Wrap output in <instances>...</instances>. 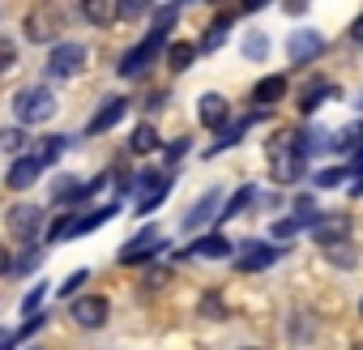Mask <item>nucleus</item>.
<instances>
[{
  "label": "nucleus",
  "mask_w": 363,
  "mask_h": 350,
  "mask_svg": "<svg viewBox=\"0 0 363 350\" xmlns=\"http://www.w3.org/2000/svg\"><path fill=\"white\" fill-rule=\"evenodd\" d=\"M13 115L22 124H48L56 115V94L48 86H26L13 94Z\"/></svg>",
  "instance_id": "obj_1"
},
{
  "label": "nucleus",
  "mask_w": 363,
  "mask_h": 350,
  "mask_svg": "<svg viewBox=\"0 0 363 350\" xmlns=\"http://www.w3.org/2000/svg\"><path fill=\"white\" fill-rule=\"evenodd\" d=\"M167 188H171V180H167L162 171H141L137 184H133V193H137V214H154V210L162 205Z\"/></svg>",
  "instance_id": "obj_2"
},
{
  "label": "nucleus",
  "mask_w": 363,
  "mask_h": 350,
  "mask_svg": "<svg viewBox=\"0 0 363 350\" xmlns=\"http://www.w3.org/2000/svg\"><path fill=\"white\" fill-rule=\"evenodd\" d=\"M5 222H9L13 239L35 244V239H39V231H43V222H48V210H43V205H13Z\"/></svg>",
  "instance_id": "obj_3"
},
{
  "label": "nucleus",
  "mask_w": 363,
  "mask_h": 350,
  "mask_svg": "<svg viewBox=\"0 0 363 350\" xmlns=\"http://www.w3.org/2000/svg\"><path fill=\"white\" fill-rule=\"evenodd\" d=\"M86 69V47L82 43H56L52 56H48V73L52 77H73Z\"/></svg>",
  "instance_id": "obj_4"
},
{
  "label": "nucleus",
  "mask_w": 363,
  "mask_h": 350,
  "mask_svg": "<svg viewBox=\"0 0 363 350\" xmlns=\"http://www.w3.org/2000/svg\"><path fill=\"white\" fill-rule=\"evenodd\" d=\"M162 43H167V35L150 30V35H145V43H137V47H133V52L120 60V73H124V77H137V73H141V69H145V64H150V60L162 52Z\"/></svg>",
  "instance_id": "obj_5"
},
{
  "label": "nucleus",
  "mask_w": 363,
  "mask_h": 350,
  "mask_svg": "<svg viewBox=\"0 0 363 350\" xmlns=\"http://www.w3.org/2000/svg\"><path fill=\"white\" fill-rule=\"evenodd\" d=\"M308 231H312V239H316L320 248H333V244H342V239L350 235V218H346V214H320Z\"/></svg>",
  "instance_id": "obj_6"
},
{
  "label": "nucleus",
  "mask_w": 363,
  "mask_h": 350,
  "mask_svg": "<svg viewBox=\"0 0 363 350\" xmlns=\"http://www.w3.org/2000/svg\"><path fill=\"white\" fill-rule=\"evenodd\" d=\"M69 312H73V320H77L82 329H99V324H107V312H111V307H107L103 295H86V299H73Z\"/></svg>",
  "instance_id": "obj_7"
},
{
  "label": "nucleus",
  "mask_w": 363,
  "mask_h": 350,
  "mask_svg": "<svg viewBox=\"0 0 363 350\" xmlns=\"http://www.w3.org/2000/svg\"><path fill=\"white\" fill-rule=\"evenodd\" d=\"M325 52V39L316 35V30H295L291 39H286V56L295 60V64H303V60H312V56H320Z\"/></svg>",
  "instance_id": "obj_8"
},
{
  "label": "nucleus",
  "mask_w": 363,
  "mask_h": 350,
  "mask_svg": "<svg viewBox=\"0 0 363 350\" xmlns=\"http://www.w3.org/2000/svg\"><path fill=\"white\" fill-rule=\"evenodd\" d=\"M158 248H162V235H158L154 227H145V231H141V235H137V239L120 252V261H124V265H137V261H150Z\"/></svg>",
  "instance_id": "obj_9"
},
{
  "label": "nucleus",
  "mask_w": 363,
  "mask_h": 350,
  "mask_svg": "<svg viewBox=\"0 0 363 350\" xmlns=\"http://www.w3.org/2000/svg\"><path fill=\"white\" fill-rule=\"evenodd\" d=\"M39 175H43V166H39L30 154H22V158L9 166V175H5V180H9V188H13V193H26L30 184H39Z\"/></svg>",
  "instance_id": "obj_10"
},
{
  "label": "nucleus",
  "mask_w": 363,
  "mask_h": 350,
  "mask_svg": "<svg viewBox=\"0 0 363 350\" xmlns=\"http://www.w3.org/2000/svg\"><path fill=\"white\" fill-rule=\"evenodd\" d=\"M303 154H299V145H286L282 154H274V180H282V184H291V180H299L303 175Z\"/></svg>",
  "instance_id": "obj_11"
},
{
  "label": "nucleus",
  "mask_w": 363,
  "mask_h": 350,
  "mask_svg": "<svg viewBox=\"0 0 363 350\" xmlns=\"http://www.w3.org/2000/svg\"><path fill=\"white\" fill-rule=\"evenodd\" d=\"M26 30H30L35 43H52V39L60 35V9H39V13H30Z\"/></svg>",
  "instance_id": "obj_12"
},
{
  "label": "nucleus",
  "mask_w": 363,
  "mask_h": 350,
  "mask_svg": "<svg viewBox=\"0 0 363 350\" xmlns=\"http://www.w3.org/2000/svg\"><path fill=\"white\" fill-rule=\"evenodd\" d=\"M124 107H128L124 98H107V103L99 107V115H94V120L86 124V137H99V132H107L111 124H120V115H124Z\"/></svg>",
  "instance_id": "obj_13"
},
{
  "label": "nucleus",
  "mask_w": 363,
  "mask_h": 350,
  "mask_svg": "<svg viewBox=\"0 0 363 350\" xmlns=\"http://www.w3.org/2000/svg\"><path fill=\"white\" fill-rule=\"evenodd\" d=\"M282 94H286V77H261L257 86H252V103L257 107H274V103H282Z\"/></svg>",
  "instance_id": "obj_14"
},
{
  "label": "nucleus",
  "mask_w": 363,
  "mask_h": 350,
  "mask_svg": "<svg viewBox=\"0 0 363 350\" xmlns=\"http://www.w3.org/2000/svg\"><path fill=\"white\" fill-rule=\"evenodd\" d=\"M278 261V248H269V244H248L244 252H240V269L244 273H257V269H265V265H274Z\"/></svg>",
  "instance_id": "obj_15"
},
{
  "label": "nucleus",
  "mask_w": 363,
  "mask_h": 350,
  "mask_svg": "<svg viewBox=\"0 0 363 350\" xmlns=\"http://www.w3.org/2000/svg\"><path fill=\"white\" fill-rule=\"evenodd\" d=\"M197 115H201V124H210V128H227V98H223V94H201Z\"/></svg>",
  "instance_id": "obj_16"
},
{
  "label": "nucleus",
  "mask_w": 363,
  "mask_h": 350,
  "mask_svg": "<svg viewBox=\"0 0 363 350\" xmlns=\"http://www.w3.org/2000/svg\"><path fill=\"white\" fill-rule=\"evenodd\" d=\"M193 256H210V261H223V256H231V239L227 235H201L197 244H193Z\"/></svg>",
  "instance_id": "obj_17"
},
{
  "label": "nucleus",
  "mask_w": 363,
  "mask_h": 350,
  "mask_svg": "<svg viewBox=\"0 0 363 350\" xmlns=\"http://www.w3.org/2000/svg\"><path fill=\"white\" fill-rule=\"evenodd\" d=\"M218 197H223V193H218V188H210V193L197 201V210L184 218V231H197V227H206V218H214V210H218Z\"/></svg>",
  "instance_id": "obj_18"
},
{
  "label": "nucleus",
  "mask_w": 363,
  "mask_h": 350,
  "mask_svg": "<svg viewBox=\"0 0 363 350\" xmlns=\"http://www.w3.org/2000/svg\"><path fill=\"white\" fill-rule=\"evenodd\" d=\"M193 60H197V47H193V43H171V47H167V64H171V73H184Z\"/></svg>",
  "instance_id": "obj_19"
},
{
  "label": "nucleus",
  "mask_w": 363,
  "mask_h": 350,
  "mask_svg": "<svg viewBox=\"0 0 363 350\" xmlns=\"http://www.w3.org/2000/svg\"><path fill=\"white\" fill-rule=\"evenodd\" d=\"M227 26H231V13H218V22L206 30V39L197 43V52H206V56H210V52H218V47H223V35H227Z\"/></svg>",
  "instance_id": "obj_20"
},
{
  "label": "nucleus",
  "mask_w": 363,
  "mask_h": 350,
  "mask_svg": "<svg viewBox=\"0 0 363 350\" xmlns=\"http://www.w3.org/2000/svg\"><path fill=\"white\" fill-rule=\"evenodd\" d=\"M248 128H252V120H235V124H227V128H223V137H218V141H214V145H210L206 154H223L227 145L244 141V132H248Z\"/></svg>",
  "instance_id": "obj_21"
},
{
  "label": "nucleus",
  "mask_w": 363,
  "mask_h": 350,
  "mask_svg": "<svg viewBox=\"0 0 363 350\" xmlns=\"http://www.w3.org/2000/svg\"><path fill=\"white\" fill-rule=\"evenodd\" d=\"M120 214V205H103V210H94V214H86V218H77V227H73V235H86V231H94V227H103V222H111Z\"/></svg>",
  "instance_id": "obj_22"
},
{
  "label": "nucleus",
  "mask_w": 363,
  "mask_h": 350,
  "mask_svg": "<svg viewBox=\"0 0 363 350\" xmlns=\"http://www.w3.org/2000/svg\"><path fill=\"white\" fill-rule=\"evenodd\" d=\"M316 218H320L316 197H308V193H303V197H295V222H299V227H312Z\"/></svg>",
  "instance_id": "obj_23"
},
{
  "label": "nucleus",
  "mask_w": 363,
  "mask_h": 350,
  "mask_svg": "<svg viewBox=\"0 0 363 350\" xmlns=\"http://www.w3.org/2000/svg\"><path fill=\"white\" fill-rule=\"evenodd\" d=\"M244 56H248V60H265V56H269V35L252 30V35L244 39Z\"/></svg>",
  "instance_id": "obj_24"
},
{
  "label": "nucleus",
  "mask_w": 363,
  "mask_h": 350,
  "mask_svg": "<svg viewBox=\"0 0 363 350\" xmlns=\"http://www.w3.org/2000/svg\"><path fill=\"white\" fill-rule=\"evenodd\" d=\"M158 145H162V141H158V132H154L150 124H141V128L133 132V149H137V154H154Z\"/></svg>",
  "instance_id": "obj_25"
},
{
  "label": "nucleus",
  "mask_w": 363,
  "mask_h": 350,
  "mask_svg": "<svg viewBox=\"0 0 363 350\" xmlns=\"http://www.w3.org/2000/svg\"><path fill=\"white\" fill-rule=\"evenodd\" d=\"M82 13H86L90 22H99V26H107V22L116 18V5H103V0H86V5H82Z\"/></svg>",
  "instance_id": "obj_26"
},
{
  "label": "nucleus",
  "mask_w": 363,
  "mask_h": 350,
  "mask_svg": "<svg viewBox=\"0 0 363 350\" xmlns=\"http://www.w3.org/2000/svg\"><path fill=\"white\" fill-rule=\"evenodd\" d=\"M145 13H150L145 0H120V5H116V18H124V22H137V18H145Z\"/></svg>",
  "instance_id": "obj_27"
},
{
  "label": "nucleus",
  "mask_w": 363,
  "mask_h": 350,
  "mask_svg": "<svg viewBox=\"0 0 363 350\" xmlns=\"http://www.w3.org/2000/svg\"><path fill=\"white\" fill-rule=\"evenodd\" d=\"M150 13H154V30H158V35H167V30L179 22V9H175V5H162V9H150Z\"/></svg>",
  "instance_id": "obj_28"
},
{
  "label": "nucleus",
  "mask_w": 363,
  "mask_h": 350,
  "mask_svg": "<svg viewBox=\"0 0 363 350\" xmlns=\"http://www.w3.org/2000/svg\"><path fill=\"white\" fill-rule=\"evenodd\" d=\"M39 265H43V252H39V248L30 244V248H26V252H22L18 261H13V273H35Z\"/></svg>",
  "instance_id": "obj_29"
},
{
  "label": "nucleus",
  "mask_w": 363,
  "mask_h": 350,
  "mask_svg": "<svg viewBox=\"0 0 363 350\" xmlns=\"http://www.w3.org/2000/svg\"><path fill=\"white\" fill-rule=\"evenodd\" d=\"M252 197H257V188H248V184H244V188H240V193L231 197V205H223V218H235V214H240V210H244V205H248Z\"/></svg>",
  "instance_id": "obj_30"
},
{
  "label": "nucleus",
  "mask_w": 363,
  "mask_h": 350,
  "mask_svg": "<svg viewBox=\"0 0 363 350\" xmlns=\"http://www.w3.org/2000/svg\"><path fill=\"white\" fill-rule=\"evenodd\" d=\"M325 256H329L333 265H354V261H359V252H354L350 244H333V248H325Z\"/></svg>",
  "instance_id": "obj_31"
},
{
  "label": "nucleus",
  "mask_w": 363,
  "mask_h": 350,
  "mask_svg": "<svg viewBox=\"0 0 363 350\" xmlns=\"http://www.w3.org/2000/svg\"><path fill=\"white\" fill-rule=\"evenodd\" d=\"M22 145H26V132H22V128H0V149L18 154Z\"/></svg>",
  "instance_id": "obj_32"
},
{
  "label": "nucleus",
  "mask_w": 363,
  "mask_h": 350,
  "mask_svg": "<svg viewBox=\"0 0 363 350\" xmlns=\"http://www.w3.org/2000/svg\"><path fill=\"white\" fill-rule=\"evenodd\" d=\"M43 295H48V286H43V282H39V286H35V290L26 295V303H22V312H26L30 320H35V316H43V312H39V307H43Z\"/></svg>",
  "instance_id": "obj_33"
},
{
  "label": "nucleus",
  "mask_w": 363,
  "mask_h": 350,
  "mask_svg": "<svg viewBox=\"0 0 363 350\" xmlns=\"http://www.w3.org/2000/svg\"><path fill=\"white\" fill-rule=\"evenodd\" d=\"M73 227H77V218H73V214H65V218L48 231V239H52V244H60V239H69V235H73Z\"/></svg>",
  "instance_id": "obj_34"
},
{
  "label": "nucleus",
  "mask_w": 363,
  "mask_h": 350,
  "mask_svg": "<svg viewBox=\"0 0 363 350\" xmlns=\"http://www.w3.org/2000/svg\"><path fill=\"white\" fill-rule=\"evenodd\" d=\"M342 180H346V171H342V166H325V171L316 175V184H320V188H337Z\"/></svg>",
  "instance_id": "obj_35"
},
{
  "label": "nucleus",
  "mask_w": 363,
  "mask_h": 350,
  "mask_svg": "<svg viewBox=\"0 0 363 350\" xmlns=\"http://www.w3.org/2000/svg\"><path fill=\"white\" fill-rule=\"evenodd\" d=\"M86 278H90V269H77L69 282H60V295H65V299H73V290H82V286H86Z\"/></svg>",
  "instance_id": "obj_36"
},
{
  "label": "nucleus",
  "mask_w": 363,
  "mask_h": 350,
  "mask_svg": "<svg viewBox=\"0 0 363 350\" xmlns=\"http://www.w3.org/2000/svg\"><path fill=\"white\" fill-rule=\"evenodd\" d=\"M295 231H299V222H295V218H282V222H274V231H269V235H274V239H291Z\"/></svg>",
  "instance_id": "obj_37"
},
{
  "label": "nucleus",
  "mask_w": 363,
  "mask_h": 350,
  "mask_svg": "<svg viewBox=\"0 0 363 350\" xmlns=\"http://www.w3.org/2000/svg\"><path fill=\"white\" fill-rule=\"evenodd\" d=\"M13 60H18V47H13L9 39H0V73H5V69H9Z\"/></svg>",
  "instance_id": "obj_38"
},
{
  "label": "nucleus",
  "mask_w": 363,
  "mask_h": 350,
  "mask_svg": "<svg viewBox=\"0 0 363 350\" xmlns=\"http://www.w3.org/2000/svg\"><path fill=\"white\" fill-rule=\"evenodd\" d=\"M5 273H13V256L5 252V244H0V278H5Z\"/></svg>",
  "instance_id": "obj_39"
},
{
  "label": "nucleus",
  "mask_w": 363,
  "mask_h": 350,
  "mask_svg": "<svg viewBox=\"0 0 363 350\" xmlns=\"http://www.w3.org/2000/svg\"><path fill=\"white\" fill-rule=\"evenodd\" d=\"M179 154H189V141H175V145H167V158H171V162H175Z\"/></svg>",
  "instance_id": "obj_40"
},
{
  "label": "nucleus",
  "mask_w": 363,
  "mask_h": 350,
  "mask_svg": "<svg viewBox=\"0 0 363 350\" xmlns=\"http://www.w3.org/2000/svg\"><path fill=\"white\" fill-rule=\"evenodd\" d=\"M201 312H206V316H210V312H214V316H223V307H218V295H210V299L201 303Z\"/></svg>",
  "instance_id": "obj_41"
},
{
  "label": "nucleus",
  "mask_w": 363,
  "mask_h": 350,
  "mask_svg": "<svg viewBox=\"0 0 363 350\" xmlns=\"http://www.w3.org/2000/svg\"><path fill=\"white\" fill-rule=\"evenodd\" d=\"M350 39H354V43H363V13L354 18V26H350Z\"/></svg>",
  "instance_id": "obj_42"
},
{
  "label": "nucleus",
  "mask_w": 363,
  "mask_h": 350,
  "mask_svg": "<svg viewBox=\"0 0 363 350\" xmlns=\"http://www.w3.org/2000/svg\"><path fill=\"white\" fill-rule=\"evenodd\" d=\"M13 346H18L13 333H9V329H0V350H13Z\"/></svg>",
  "instance_id": "obj_43"
},
{
  "label": "nucleus",
  "mask_w": 363,
  "mask_h": 350,
  "mask_svg": "<svg viewBox=\"0 0 363 350\" xmlns=\"http://www.w3.org/2000/svg\"><path fill=\"white\" fill-rule=\"evenodd\" d=\"M359 307H363V303H359Z\"/></svg>",
  "instance_id": "obj_44"
}]
</instances>
